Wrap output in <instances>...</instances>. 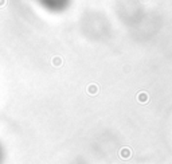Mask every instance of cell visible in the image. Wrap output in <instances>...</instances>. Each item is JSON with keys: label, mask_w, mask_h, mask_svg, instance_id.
Here are the masks:
<instances>
[{"label": "cell", "mask_w": 172, "mask_h": 164, "mask_svg": "<svg viewBox=\"0 0 172 164\" xmlns=\"http://www.w3.org/2000/svg\"><path fill=\"white\" fill-rule=\"evenodd\" d=\"M4 161H6V148L0 141V164H4Z\"/></svg>", "instance_id": "cell-2"}, {"label": "cell", "mask_w": 172, "mask_h": 164, "mask_svg": "<svg viewBox=\"0 0 172 164\" xmlns=\"http://www.w3.org/2000/svg\"><path fill=\"white\" fill-rule=\"evenodd\" d=\"M38 4L43 9L53 14H59L67 9V7L70 6L71 0H36Z\"/></svg>", "instance_id": "cell-1"}]
</instances>
